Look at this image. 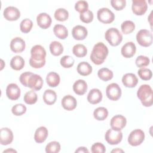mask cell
I'll use <instances>...</instances> for the list:
<instances>
[{
  "label": "cell",
  "instance_id": "6da1fadb",
  "mask_svg": "<svg viewBox=\"0 0 153 153\" xmlns=\"http://www.w3.org/2000/svg\"><path fill=\"white\" fill-rule=\"evenodd\" d=\"M29 65L33 68H41L45 64L46 51L41 45H35L30 50Z\"/></svg>",
  "mask_w": 153,
  "mask_h": 153
},
{
  "label": "cell",
  "instance_id": "7a4b0ae2",
  "mask_svg": "<svg viewBox=\"0 0 153 153\" xmlns=\"http://www.w3.org/2000/svg\"><path fill=\"white\" fill-rule=\"evenodd\" d=\"M108 48L103 42L96 44L90 54V59L93 63L97 65L102 64L108 55Z\"/></svg>",
  "mask_w": 153,
  "mask_h": 153
},
{
  "label": "cell",
  "instance_id": "3957f363",
  "mask_svg": "<svg viewBox=\"0 0 153 153\" xmlns=\"http://www.w3.org/2000/svg\"><path fill=\"white\" fill-rule=\"evenodd\" d=\"M152 90L150 85L143 84L140 86L137 91V96L142 104L146 107L151 106L152 105Z\"/></svg>",
  "mask_w": 153,
  "mask_h": 153
},
{
  "label": "cell",
  "instance_id": "277c9868",
  "mask_svg": "<svg viewBox=\"0 0 153 153\" xmlns=\"http://www.w3.org/2000/svg\"><path fill=\"white\" fill-rule=\"evenodd\" d=\"M105 38L109 44L114 47L118 45L123 40L122 34L115 27L108 29L105 33Z\"/></svg>",
  "mask_w": 153,
  "mask_h": 153
},
{
  "label": "cell",
  "instance_id": "5b68a950",
  "mask_svg": "<svg viewBox=\"0 0 153 153\" xmlns=\"http://www.w3.org/2000/svg\"><path fill=\"white\" fill-rule=\"evenodd\" d=\"M136 40L140 45L148 47L152 44V33L147 29H141L137 33Z\"/></svg>",
  "mask_w": 153,
  "mask_h": 153
},
{
  "label": "cell",
  "instance_id": "8992f818",
  "mask_svg": "<svg viewBox=\"0 0 153 153\" xmlns=\"http://www.w3.org/2000/svg\"><path fill=\"white\" fill-rule=\"evenodd\" d=\"M145 139V133L140 129H135L130 132L128 137V143L133 146H136L140 145Z\"/></svg>",
  "mask_w": 153,
  "mask_h": 153
},
{
  "label": "cell",
  "instance_id": "52a82bcc",
  "mask_svg": "<svg viewBox=\"0 0 153 153\" xmlns=\"http://www.w3.org/2000/svg\"><path fill=\"white\" fill-rule=\"evenodd\" d=\"M106 141L110 145H117L123 139V133L121 131H117L112 128L108 129L105 134Z\"/></svg>",
  "mask_w": 153,
  "mask_h": 153
},
{
  "label": "cell",
  "instance_id": "ba28073f",
  "mask_svg": "<svg viewBox=\"0 0 153 153\" xmlns=\"http://www.w3.org/2000/svg\"><path fill=\"white\" fill-rule=\"evenodd\" d=\"M97 17L100 22L108 24L114 22L115 15L114 13L108 8H102L97 11Z\"/></svg>",
  "mask_w": 153,
  "mask_h": 153
},
{
  "label": "cell",
  "instance_id": "9c48e42d",
  "mask_svg": "<svg viewBox=\"0 0 153 153\" xmlns=\"http://www.w3.org/2000/svg\"><path fill=\"white\" fill-rule=\"evenodd\" d=\"M106 94L109 99L117 101L121 97V89L118 84L111 83L106 87Z\"/></svg>",
  "mask_w": 153,
  "mask_h": 153
},
{
  "label": "cell",
  "instance_id": "30bf717a",
  "mask_svg": "<svg viewBox=\"0 0 153 153\" xmlns=\"http://www.w3.org/2000/svg\"><path fill=\"white\" fill-rule=\"evenodd\" d=\"M148 8V5L145 0H133L131 9L133 13L137 16L143 15Z\"/></svg>",
  "mask_w": 153,
  "mask_h": 153
},
{
  "label": "cell",
  "instance_id": "8fae6325",
  "mask_svg": "<svg viewBox=\"0 0 153 153\" xmlns=\"http://www.w3.org/2000/svg\"><path fill=\"white\" fill-rule=\"evenodd\" d=\"M127 120L122 115H116L114 116L110 121L111 128L117 131H121L126 126Z\"/></svg>",
  "mask_w": 153,
  "mask_h": 153
},
{
  "label": "cell",
  "instance_id": "7c38bea8",
  "mask_svg": "<svg viewBox=\"0 0 153 153\" xmlns=\"http://www.w3.org/2000/svg\"><path fill=\"white\" fill-rule=\"evenodd\" d=\"M43 85V80L41 76L38 74H33L28 79L27 87L34 91H38L41 89Z\"/></svg>",
  "mask_w": 153,
  "mask_h": 153
},
{
  "label": "cell",
  "instance_id": "4fadbf2b",
  "mask_svg": "<svg viewBox=\"0 0 153 153\" xmlns=\"http://www.w3.org/2000/svg\"><path fill=\"white\" fill-rule=\"evenodd\" d=\"M4 17L8 21H16L20 16V12L18 8L13 6H9L4 10Z\"/></svg>",
  "mask_w": 153,
  "mask_h": 153
},
{
  "label": "cell",
  "instance_id": "5bb4252c",
  "mask_svg": "<svg viewBox=\"0 0 153 153\" xmlns=\"http://www.w3.org/2000/svg\"><path fill=\"white\" fill-rule=\"evenodd\" d=\"M6 94L10 100H17L20 96V88L16 84H9L6 88Z\"/></svg>",
  "mask_w": 153,
  "mask_h": 153
},
{
  "label": "cell",
  "instance_id": "9a60e30c",
  "mask_svg": "<svg viewBox=\"0 0 153 153\" xmlns=\"http://www.w3.org/2000/svg\"><path fill=\"white\" fill-rule=\"evenodd\" d=\"M13 131L7 127H3L0 131V142L2 145L10 144L13 140Z\"/></svg>",
  "mask_w": 153,
  "mask_h": 153
},
{
  "label": "cell",
  "instance_id": "2e32d148",
  "mask_svg": "<svg viewBox=\"0 0 153 153\" xmlns=\"http://www.w3.org/2000/svg\"><path fill=\"white\" fill-rule=\"evenodd\" d=\"M25 41L20 37H16L11 41L10 49L15 53H22L25 49Z\"/></svg>",
  "mask_w": 153,
  "mask_h": 153
},
{
  "label": "cell",
  "instance_id": "e0dca14e",
  "mask_svg": "<svg viewBox=\"0 0 153 153\" xmlns=\"http://www.w3.org/2000/svg\"><path fill=\"white\" fill-rule=\"evenodd\" d=\"M38 25L42 29H45L48 28L51 24L52 20L50 15L46 13H41L36 17Z\"/></svg>",
  "mask_w": 153,
  "mask_h": 153
},
{
  "label": "cell",
  "instance_id": "ac0fdd59",
  "mask_svg": "<svg viewBox=\"0 0 153 153\" xmlns=\"http://www.w3.org/2000/svg\"><path fill=\"white\" fill-rule=\"evenodd\" d=\"M63 108L67 111H72L75 109L77 105L76 99L71 95L65 96L61 101Z\"/></svg>",
  "mask_w": 153,
  "mask_h": 153
},
{
  "label": "cell",
  "instance_id": "d6986e66",
  "mask_svg": "<svg viewBox=\"0 0 153 153\" xmlns=\"http://www.w3.org/2000/svg\"><path fill=\"white\" fill-rule=\"evenodd\" d=\"M136 51V47L133 42H127L121 48V53L123 57L126 58H131L133 57Z\"/></svg>",
  "mask_w": 153,
  "mask_h": 153
},
{
  "label": "cell",
  "instance_id": "ffe728a7",
  "mask_svg": "<svg viewBox=\"0 0 153 153\" xmlns=\"http://www.w3.org/2000/svg\"><path fill=\"white\" fill-rule=\"evenodd\" d=\"M88 34V31L86 27L81 25H76L74 26L72 30V35L75 39L83 40Z\"/></svg>",
  "mask_w": 153,
  "mask_h": 153
},
{
  "label": "cell",
  "instance_id": "44dd1931",
  "mask_svg": "<svg viewBox=\"0 0 153 153\" xmlns=\"http://www.w3.org/2000/svg\"><path fill=\"white\" fill-rule=\"evenodd\" d=\"M102 93L99 89L93 88L89 91L87 95V100L91 104L95 105L102 101Z\"/></svg>",
  "mask_w": 153,
  "mask_h": 153
},
{
  "label": "cell",
  "instance_id": "7402d4cb",
  "mask_svg": "<svg viewBox=\"0 0 153 153\" xmlns=\"http://www.w3.org/2000/svg\"><path fill=\"white\" fill-rule=\"evenodd\" d=\"M122 82L126 87L133 88L137 84L138 79L135 74L133 73H127L123 75L122 78Z\"/></svg>",
  "mask_w": 153,
  "mask_h": 153
},
{
  "label": "cell",
  "instance_id": "603a6c76",
  "mask_svg": "<svg viewBox=\"0 0 153 153\" xmlns=\"http://www.w3.org/2000/svg\"><path fill=\"white\" fill-rule=\"evenodd\" d=\"M48 131L47 128L45 127L41 126L38 127L35 132V134H34L35 141L38 143H41L44 142L46 140L48 136Z\"/></svg>",
  "mask_w": 153,
  "mask_h": 153
},
{
  "label": "cell",
  "instance_id": "cb8c5ba5",
  "mask_svg": "<svg viewBox=\"0 0 153 153\" xmlns=\"http://www.w3.org/2000/svg\"><path fill=\"white\" fill-rule=\"evenodd\" d=\"M88 88L87 82L83 79H78L73 84V90L78 95L84 94Z\"/></svg>",
  "mask_w": 153,
  "mask_h": 153
},
{
  "label": "cell",
  "instance_id": "d4e9b609",
  "mask_svg": "<svg viewBox=\"0 0 153 153\" xmlns=\"http://www.w3.org/2000/svg\"><path fill=\"white\" fill-rule=\"evenodd\" d=\"M60 78L59 75L55 72H49L46 76V81L48 86L56 87L60 83Z\"/></svg>",
  "mask_w": 153,
  "mask_h": 153
},
{
  "label": "cell",
  "instance_id": "484cf974",
  "mask_svg": "<svg viewBox=\"0 0 153 153\" xmlns=\"http://www.w3.org/2000/svg\"><path fill=\"white\" fill-rule=\"evenodd\" d=\"M43 100L48 105H51L54 104L57 100L56 93L50 89L46 90L43 94Z\"/></svg>",
  "mask_w": 153,
  "mask_h": 153
},
{
  "label": "cell",
  "instance_id": "4316f807",
  "mask_svg": "<svg viewBox=\"0 0 153 153\" xmlns=\"http://www.w3.org/2000/svg\"><path fill=\"white\" fill-rule=\"evenodd\" d=\"M53 32L54 35L59 39H65L68 36V31L67 28L62 25H56L53 27Z\"/></svg>",
  "mask_w": 153,
  "mask_h": 153
},
{
  "label": "cell",
  "instance_id": "83f0119b",
  "mask_svg": "<svg viewBox=\"0 0 153 153\" xmlns=\"http://www.w3.org/2000/svg\"><path fill=\"white\" fill-rule=\"evenodd\" d=\"M25 66V60L20 56H14L10 61L11 68L15 71H20Z\"/></svg>",
  "mask_w": 153,
  "mask_h": 153
},
{
  "label": "cell",
  "instance_id": "f1b7e54d",
  "mask_svg": "<svg viewBox=\"0 0 153 153\" xmlns=\"http://www.w3.org/2000/svg\"><path fill=\"white\" fill-rule=\"evenodd\" d=\"M76 70L79 75L87 76L92 72V67L88 62H82L78 65Z\"/></svg>",
  "mask_w": 153,
  "mask_h": 153
},
{
  "label": "cell",
  "instance_id": "f546056e",
  "mask_svg": "<svg viewBox=\"0 0 153 153\" xmlns=\"http://www.w3.org/2000/svg\"><path fill=\"white\" fill-rule=\"evenodd\" d=\"M50 51L53 56H59L62 54L63 51V47L60 42L54 41L50 44Z\"/></svg>",
  "mask_w": 153,
  "mask_h": 153
},
{
  "label": "cell",
  "instance_id": "4dcf8cb0",
  "mask_svg": "<svg viewBox=\"0 0 153 153\" xmlns=\"http://www.w3.org/2000/svg\"><path fill=\"white\" fill-rule=\"evenodd\" d=\"M99 78L103 81H108L113 78V72L107 68L100 69L97 72Z\"/></svg>",
  "mask_w": 153,
  "mask_h": 153
},
{
  "label": "cell",
  "instance_id": "1f68e13d",
  "mask_svg": "<svg viewBox=\"0 0 153 153\" xmlns=\"http://www.w3.org/2000/svg\"><path fill=\"white\" fill-rule=\"evenodd\" d=\"M108 115V111L105 107H99L93 112L94 118L98 121L105 120Z\"/></svg>",
  "mask_w": 153,
  "mask_h": 153
},
{
  "label": "cell",
  "instance_id": "d6a6232c",
  "mask_svg": "<svg viewBox=\"0 0 153 153\" xmlns=\"http://www.w3.org/2000/svg\"><path fill=\"white\" fill-rule=\"evenodd\" d=\"M72 53L77 57H83L86 56L87 49L84 45L78 44L73 47Z\"/></svg>",
  "mask_w": 153,
  "mask_h": 153
},
{
  "label": "cell",
  "instance_id": "836d02e7",
  "mask_svg": "<svg viewBox=\"0 0 153 153\" xmlns=\"http://www.w3.org/2000/svg\"><path fill=\"white\" fill-rule=\"evenodd\" d=\"M121 31L124 34H129L135 29V25L131 20H126L123 22L121 25Z\"/></svg>",
  "mask_w": 153,
  "mask_h": 153
},
{
  "label": "cell",
  "instance_id": "e575fe53",
  "mask_svg": "<svg viewBox=\"0 0 153 153\" xmlns=\"http://www.w3.org/2000/svg\"><path fill=\"white\" fill-rule=\"evenodd\" d=\"M23 99L26 104L33 105L37 102L38 96L35 91L32 90L25 93Z\"/></svg>",
  "mask_w": 153,
  "mask_h": 153
},
{
  "label": "cell",
  "instance_id": "d590c367",
  "mask_svg": "<svg viewBox=\"0 0 153 153\" xmlns=\"http://www.w3.org/2000/svg\"><path fill=\"white\" fill-rule=\"evenodd\" d=\"M54 18L60 22L66 21L69 17V13L65 8H58L54 12Z\"/></svg>",
  "mask_w": 153,
  "mask_h": 153
},
{
  "label": "cell",
  "instance_id": "8d00e7d4",
  "mask_svg": "<svg viewBox=\"0 0 153 153\" xmlns=\"http://www.w3.org/2000/svg\"><path fill=\"white\" fill-rule=\"evenodd\" d=\"M33 26V22L29 19H25L23 20L20 25V29L22 32L27 33L29 32Z\"/></svg>",
  "mask_w": 153,
  "mask_h": 153
},
{
  "label": "cell",
  "instance_id": "74e56055",
  "mask_svg": "<svg viewBox=\"0 0 153 153\" xmlns=\"http://www.w3.org/2000/svg\"><path fill=\"white\" fill-rule=\"evenodd\" d=\"M60 150V145L57 141H53L48 143L45 147L47 153H57Z\"/></svg>",
  "mask_w": 153,
  "mask_h": 153
},
{
  "label": "cell",
  "instance_id": "f35d334b",
  "mask_svg": "<svg viewBox=\"0 0 153 153\" xmlns=\"http://www.w3.org/2000/svg\"><path fill=\"white\" fill-rule=\"evenodd\" d=\"M137 74L139 76V77L144 81H148L151 79L152 76V71L148 68H142L138 70Z\"/></svg>",
  "mask_w": 153,
  "mask_h": 153
},
{
  "label": "cell",
  "instance_id": "ab89813d",
  "mask_svg": "<svg viewBox=\"0 0 153 153\" xmlns=\"http://www.w3.org/2000/svg\"><path fill=\"white\" fill-rule=\"evenodd\" d=\"M74 59L71 56H64L60 60V65L65 68H70L74 65Z\"/></svg>",
  "mask_w": 153,
  "mask_h": 153
},
{
  "label": "cell",
  "instance_id": "60d3db41",
  "mask_svg": "<svg viewBox=\"0 0 153 153\" xmlns=\"http://www.w3.org/2000/svg\"><path fill=\"white\" fill-rule=\"evenodd\" d=\"M26 107L22 103H18L13 106L11 108L12 113L16 116H20L26 112Z\"/></svg>",
  "mask_w": 153,
  "mask_h": 153
},
{
  "label": "cell",
  "instance_id": "b9f144b4",
  "mask_svg": "<svg viewBox=\"0 0 153 153\" xmlns=\"http://www.w3.org/2000/svg\"><path fill=\"white\" fill-rule=\"evenodd\" d=\"M149 62H150L149 59L148 57L142 56V55L139 56L135 60L136 65L138 68H140L147 66L149 64Z\"/></svg>",
  "mask_w": 153,
  "mask_h": 153
},
{
  "label": "cell",
  "instance_id": "7bdbcfd3",
  "mask_svg": "<svg viewBox=\"0 0 153 153\" xmlns=\"http://www.w3.org/2000/svg\"><path fill=\"white\" fill-rule=\"evenodd\" d=\"M75 9L80 14L83 13L88 10V2L86 1H78L75 4Z\"/></svg>",
  "mask_w": 153,
  "mask_h": 153
},
{
  "label": "cell",
  "instance_id": "ee69618b",
  "mask_svg": "<svg viewBox=\"0 0 153 153\" xmlns=\"http://www.w3.org/2000/svg\"><path fill=\"white\" fill-rule=\"evenodd\" d=\"M93 12L89 10L83 13H81L79 15L80 20L85 23H89L91 22L93 20Z\"/></svg>",
  "mask_w": 153,
  "mask_h": 153
},
{
  "label": "cell",
  "instance_id": "f6af8a7d",
  "mask_svg": "<svg viewBox=\"0 0 153 153\" xmlns=\"http://www.w3.org/2000/svg\"><path fill=\"white\" fill-rule=\"evenodd\" d=\"M111 4L112 7L117 11L122 10L126 5V0H111Z\"/></svg>",
  "mask_w": 153,
  "mask_h": 153
},
{
  "label": "cell",
  "instance_id": "bcb514c9",
  "mask_svg": "<svg viewBox=\"0 0 153 153\" xmlns=\"http://www.w3.org/2000/svg\"><path fill=\"white\" fill-rule=\"evenodd\" d=\"M91 151L93 153H104L106 151V148L102 143L97 142L91 146Z\"/></svg>",
  "mask_w": 153,
  "mask_h": 153
},
{
  "label": "cell",
  "instance_id": "7dc6e473",
  "mask_svg": "<svg viewBox=\"0 0 153 153\" xmlns=\"http://www.w3.org/2000/svg\"><path fill=\"white\" fill-rule=\"evenodd\" d=\"M33 73L31 72H25L22 73L20 77H19V80L22 85H23L25 87H27V81L29 78L33 74Z\"/></svg>",
  "mask_w": 153,
  "mask_h": 153
},
{
  "label": "cell",
  "instance_id": "c3c4849f",
  "mask_svg": "<svg viewBox=\"0 0 153 153\" xmlns=\"http://www.w3.org/2000/svg\"><path fill=\"white\" fill-rule=\"evenodd\" d=\"M89 151H88V150L87 149V148H85V147H84V146H80V147H79L76 151H75V152L76 153V152H79V153H81V152H82V153H84V152H87V153H88Z\"/></svg>",
  "mask_w": 153,
  "mask_h": 153
},
{
  "label": "cell",
  "instance_id": "681fc988",
  "mask_svg": "<svg viewBox=\"0 0 153 153\" xmlns=\"http://www.w3.org/2000/svg\"><path fill=\"white\" fill-rule=\"evenodd\" d=\"M17 152V151L12 148H10V149H7V150H5L3 151V152Z\"/></svg>",
  "mask_w": 153,
  "mask_h": 153
},
{
  "label": "cell",
  "instance_id": "f907efd6",
  "mask_svg": "<svg viewBox=\"0 0 153 153\" xmlns=\"http://www.w3.org/2000/svg\"><path fill=\"white\" fill-rule=\"evenodd\" d=\"M111 152H123L124 151L122 150V149H119V148H116V149H113Z\"/></svg>",
  "mask_w": 153,
  "mask_h": 153
}]
</instances>
